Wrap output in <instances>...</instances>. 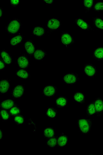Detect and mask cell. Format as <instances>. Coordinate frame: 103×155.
Listing matches in <instances>:
<instances>
[{
  "instance_id": "obj_1",
  "label": "cell",
  "mask_w": 103,
  "mask_h": 155,
  "mask_svg": "<svg viewBox=\"0 0 103 155\" xmlns=\"http://www.w3.org/2000/svg\"><path fill=\"white\" fill-rule=\"evenodd\" d=\"M92 120L87 118H80L77 121V126L80 132L84 134H89L92 126Z\"/></svg>"
},
{
  "instance_id": "obj_2",
  "label": "cell",
  "mask_w": 103,
  "mask_h": 155,
  "mask_svg": "<svg viewBox=\"0 0 103 155\" xmlns=\"http://www.w3.org/2000/svg\"><path fill=\"white\" fill-rule=\"evenodd\" d=\"M21 27V23L20 19L13 18L11 19L6 25L5 30L8 34L14 35L20 31Z\"/></svg>"
},
{
  "instance_id": "obj_3",
  "label": "cell",
  "mask_w": 103,
  "mask_h": 155,
  "mask_svg": "<svg viewBox=\"0 0 103 155\" xmlns=\"http://www.w3.org/2000/svg\"><path fill=\"white\" fill-rule=\"evenodd\" d=\"M61 25L60 21L56 18L49 19L47 22V28L49 31L52 32L59 29Z\"/></svg>"
},
{
  "instance_id": "obj_4",
  "label": "cell",
  "mask_w": 103,
  "mask_h": 155,
  "mask_svg": "<svg viewBox=\"0 0 103 155\" xmlns=\"http://www.w3.org/2000/svg\"><path fill=\"white\" fill-rule=\"evenodd\" d=\"M63 80L67 84L72 85L79 81V77L75 73H70L64 75L63 77Z\"/></svg>"
},
{
  "instance_id": "obj_5",
  "label": "cell",
  "mask_w": 103,
  "mask_h": 155,
  "mask_svg": "<svg viewBox=\"0 0 103 155\" xmlns=\"http://www.w3.org/2000/svg\"><path fill=\"white\" fill-rule=\"evenodd\" d=\"M17 62L19 67L23 69L27 68L29 66L30 61L28 56L22 54L17 58Z\"/></svg>"
},
{
  "instance_id": "obj_6",
  "label": "cell",
  "mask_w": 103,
  "mask_h": 155,
  "mask_svg": "<svg viewBox=\"0 0 103 155\" xmlns=\"http://www.w3.org/2000/svg\"><path fill=\"white\" fill-rule=\"evenodd\" d=\"M61 43L66 46H69L74 42L73 37L68 32L64 31L62 33L61 36Z\"/></svg>"
},
{
  "instance_id": "obj_7",
  "label": "cell",
  "mask_w": 103,
  "mask_h": 155,
  "mask_svg": "<svg viewBox=\"0 0 103 155\" xmlns=\"http://www.w3.org/2000/svg\"><path fill=\"white\" fill-rule=\"evenodd\" d=\"M24 48L26 52L30 56L33 55L35 52V44L34 42L31 40H28L25 42Z\"/></svg>"
},
{
  "instance_id": "obj_8",
  "label": "cell",
  "mask_w": 103,
  "mask_h": 155,
  "mask_svg": "<svg viewBox=\"0 0 103 155\" xmlns=\"http://www.w3.org/2000/svg\"><path fill=\"white\" fill-rule=\"evenodd\" d=\"M96 114L98 117L103 115V100L100 98H96L94 101Z\"/></svg>"
},
{
  "instance_id": "obj_9",
  "label": "cell",
  "mask_w": 103,
  "mask_h": 155,
  "mask_svg": "<svg viewBox=\"0 0 103 155\" xmlns=\"http://www.w3.org/2000/svg\"><path fill=\"white\" fill-rule=\"evenodd\" d=\"M23 39L24 36L22 34H17L11 38L9 41L10 45L11 47H16L21 43Z\"/></svg>"
},
{
  "instance_id": "obj_10",
  "label": "cell",
  "mask_w": 103,
  "mask_h": 155,
  "mask_svg": "<svg viewBox=\"0 0 103 155\" xmlns=\"http://www.w3.org/2000/svg\"><path fill=\"white\" fill-rule=\"evenodd\" d=\"M84 72L88 77L92 78L96 75V69L94 64H87L84 67Z\"/></svg>"
},
{
  "instance_id": "obj_11",
  "label": "cell",
  "mask_w": 103,
  "mask_h": 155,
  "mask_svg": "<svg viewBox=\"0 0 103 155\" xmlns=\"http://www.w3.org/2000/svg\"><path fill=\"white\" fill-rule=\"evenodd\" d=\"M56 92L55 87L53 85H47L43 89V93L47 97H51L54 96Z\"/></svg>"
},
{
  "instance_id": "obj_12",
  "label": "cell",
  "mask_w": 103,
  "mask_h": 155,
  "mask_svg": "<svg viewBox=\"0 0 103 155\" xmlns=\"http://www.w3.org/2000/svg\"><path fill=\"white\" fill-rule=\"evenodd\" d=\"M24 91V86L21 85L16 86L13 90L12 94L14 97L20 98L23 95Z\"/></svg>"
},
{
  "instance_id": "obj_13",
  "label": "cell",
  "mask_w": 103,
  "mask_h": 155,
  "mask_svg": "<svg viewBox=\"0 0 103 155\" xmlns=\"http://www.w3.org/2000/svg\"><path fill=\"white\" fill-rule=\"evenodd\" d=\"M75 23L77 26L82 30H89L90 28L89 24L82 18H77L76 19Z\"/></svg>"
},
{
  "instance_id": "obj_14",
  "label": "cell",
  "mask_w": 103,
  "mask_h": 155,
  "mask_svg": "<svg viewBox=\"0 0 103 155\" xmlns=\"http://www.w3.org/2000/svg\"><path fill=\"white\" fill-rule=\"evenodd\" d=\"M32 34L37 37H42L46 33V30L41 26H35L32 29Z\"/></svg>"
},
{
  "instance_id": "obj_15",
  "label": "cell",
  "mask_w": 103,
  "mask_h": 155,
  "mask_svg": "<svg viewBox=\"0 0 103 155\" xmlns=\"http://www.w3.org/2000/svg\"><path fill=\"white\" fill-rule=\"evenodd\" d=\"M1 55L4 62L8 65H10L12 62V56L10 54L5 50L1 51Z\"/></svg>"
},
{
  "instance_id": "obj_16",
  "label": "cell",
  "mask_w": 103,
  "mask_h": 155,
  "mask_svg": "<svg viewBox=\"0 0 103 155\" xmlns=\"http://www.w3.org/2000/svg\"><path fill=\"white\" fill-rule=\"evenodd\" d=\"M92 55L94 59L95 60H103V47H99L95 48L93 51Z\"/></svg>"
},
{
  "instance_id": "obj_17",
  "label": "cell",
  "mask_w": 103,
  "mask_h": 155,
  "mask_svg": "<svg viewBox=\"0 0 103 155\" xmlns=\"http://www.w3.org/2000/svg\"><path fill=\"white\" fill-rule=\"evenodd\" d=\"M47 53L46 51L42 49H37L35 51L34 54V59L40 61L43 60L46 57Z\"/></svg>"
},
{
  "instance_id": "obj_18",
  "label": "cell",
  "mask_w": 103,
  "mask_h": 155,
  "mask_svg": "<svg viewBox=\"0 0 103 155\" xmlns=\"http://www.w3.org/2000/svg\"><path fill=\"white\" fill-rule=\"evenodd\" d=\"M92 22L96 29L103 30V18L98 17H94L93 19Z\"/></svg>"
},
{
  "instance_id": "obj_19",
  "label": "cell",
  "mask_w": 103,
  "mask_h": 155,
  "mask_svg": "<svg viewBox=\"0 0 103 155\" xmlns=\"http://www.w3.org/2000/svg\"><path fill=\"white\" fill-rule=\"evenodd\" d=\"M0 91L1 93L4 94L8 91L10 85L8 81L6 80H2L0 83Z\"/></svg>"
},
{
  "instance_id": "obj_20",
  "label": "cell",
  "mask_w": 103,
  "mask_h": 155,
  "mask_svg": "<svg viewBox=\"0 0 103 155\" xmlns=\"http://www.w3.org/2000/svg\"><path fill=\"white\" fill-rule=\"evenodd\" d=\"M74 100L77 103H82L84 102L85 100V96L83 93L81 92L76 93L74 95Z\"/></svg>"
},
{
  "instance_id": "obj_21",
  "label": "cell",
  "mask_w": 103,
  "mask_h": 155,
  "mask_svg": "<svg viewBox=\"0 0 103 155\" xmlns=\"http://www.w3.org/2000/svg\"><path fill=\"white\" fill-rule=\"evenodd\" d=\"M96 114V111L94 102H92L88 105L87 114L88 117H93Z\"/></svg>"
},
{
  "instance_id": "obj_22",
  "label": "cell",
  "mask_w": 103,
  "mask_h": 155,
  "mask_svg": "<svg viewBox=\"0 0 103 155\" xmlns=\"http://www.w3.org/2000/svg\"><path fill=\"white\" fill-rule=\"evenodd\" d=\"M16 75L21 78L27 79L29 78L30 74L26 70L21 69L18 70L16 72Z\"/></svg>"
},
{
  "instance_id": "obj_23",
  "label": "cell",
  "mask_w": 103,
  "mask_h": 155,
  "mask_svg": "<svg viewBox=\"0 0 103 155\" xmlns=\"http://www.w3.org/2000/svg\"><path fill=\"white\" fill-rule=\"evenodd\" d=\"M43 134L45 138H52L55 135V130L52 128H46L44 130Z\"/></svg>"
},
{
  "instance_id": "obj_24",
  "label": "cell",
  "mask_w": 103,
  "mask_h": 155,
  "mask_svg": "<svg viewBox=\"0 0 103 155\" xmlns=\"http://www.w3.org/2000/svg\"><path fill=\"white\" fill-rule=\"evenodd\" d=\"M14 104V101L11 99L6 100L2 102L1 107L4 109H9L13 106Z\"/></svg>"
},
{
  "instance_id": "obj_25",
  "label": "cell",
  "mask_w": 103,
  "mask_h": 155,
  "mask_svg": "<svg viewBox=\"0 0 103 155\" xmlns=\"http://www.w3.org/2000/svg\"><path fill=\"white\" fill-rule=\"evenodd\" d=\"M68 142L67 137L65 135H61L58 139L57 143L59 146L63 147L66 145Z\"/></svg>"
},
{
  "instance_id": "obj_26",
  "label": "cell",
  "mask_w": 103,
  "mask_h": 155,
  "mask_svg": "<svg viewBox=\"0 0 103 155\" xmlns=\"http://www.w3.org/2000/svg\"><path fill=\"white\" fill-rule=\"evenodd\" d=\"M56 103L57 106L60 107H65L67 105V100L64 97H60L57 99Z\"/></svg>"
},
{
  "instance_id": "obj_27",
  "label": "cell",
  "mask_w": 103,
  "mask_h": 155,
  "mask_svg": "<svg viewBox=\"0 0 103 155\" xmlns=\"http://www.w3.org/2000/svg\"><path fill=\"white\" fill-rule=\"evenodd\" d=\"M94 11L98 12L103 11V1H100L96 2L93 6Z\"/></svg>"
},
{
  "instance_id": "obj_28",
  "label": "cell",
  "mask_w": 103,
  "mask_h": 155,
  "mask_svg": "<svg viewBox=\"0 0 103 155\" xmlns=\"http://www.w3.org/2000/svg\"><path fill=\"white\" fill-rule=\"evenodd\" d=\"M83 4L86 11L88 12L91 10L92 8L93 5V1L92 0H91V1L85 0V1H83Z\"/></svg>"
},
{
  "instance_id": "obj_29",
  "label": "cell",
  "mask_w": 103,
  "mask_h": 155,
  "mask_svg": "<svg viewBox=\"0 0 103 155\" xmlns=\"http://www.w3.org/2000/svg\"><path fill=\"white\" fill-rule=\"evenodd\" d=\"M47 115L49 118H54L56 117V113L54 109L49 108L47 110Z\"/></svg>"
},
{
  "instance_id": "obj_30",
  "label": "cell",
  "mask_w": 103,
  "mask_h": 155,
  "mask_svg": "<svg viewBox=\"0 0 103 155\" xmlns=\"http://www.w3.org/2000/svg\"><path fill=\"white\" fill-rule=\"evenodd\" d=\"M57 143L56 139L55 138H52L48 141L47 145L49 147H54L56 145Z\"/></svg>"
},
{
  "instance_id": "obj_31",
  "label": "cell",
  "mask_w": 103,
  "mask_h": 155,
  "mask_svg": "<svg viewBox=\"0 0 103 155\" xmlns=\"http://www.w3.org/2000/svg\"><path fill=\"white\" fill-rule=\"evenodd\" d=\"M2 119L4 120H7L9 118V115L8 112L5 110H2L1 112Z\"/></svg>"
},
{
  "instance_id": "obj_32",
  "label": "cell",
  "mask_w": 103,
  "mask_h": 155,
  "mask_svg": "<svg viewBox=\"0 0 103 155\" xmlns=\"http://www.w3.org/2000/svg\"><path fill=\"white\" fill-rule=\"evenodd\" d=\"M15 121L17 123L19 124H22L24 122V119L21 116H16L14 119Z\"/></svg>"
},
{
  "instance_id": "obj_33",
  "label": "cell",
  "mask_w": 103,
  "mask_h": 155,
  "mask_svg": "<svg viewBox=\"0 0 103 155\" xmlns=\"http://www.w3.org/2000/svg\"><path fill=\"white\" fill-rule=\"evenodd\" d=\"M20 112V110L17 107H12L10 111V113L13 115L18 114Z\"/></svg>"
},
{
  "instance_id": "obj_34",
  "label": "cell",
  "mask_w": 103,
  "mask_h": 155,
  "mask_svg": "<svg viewBox=\"0 0 103 155\" xmlns=\"http://www.w3.org/2000/svg\"><path fill=\"white\" fill-rule=\"evenodd\" d=\"M10 2L11 7L15 8L17 7L20 4V1L18 0H11L10 1Z\"/></svg>"
},
{
  "instance_id": "obj_35",
  "label": "cell",
  "mask_w": 103,
  "mask_h": 155,
  "mask_svg": "<svg viewBox=\"0 0 103 155\" xmlns=\"http://www.w3.org/2000/svg\"><path fill=\"white\" fill-rule=\"evenodd\" d=\"M5 67V65L4 61L2 60L0 61V69L1 70L4 69Z\"/></svg>"
},
{
  "instance_id": "obj_36",
  "label": "cell",
  "mask_w": 103,
  "mask_h": 155,
  "mask_svg": "<svg viewBox=\"0 0 103 155\" xmlns=\"http://www.w3.org/2000/svg\"><path fill=\"white\" fill-rule=\"evenodd\" d=\"M43 2L47 4H52L54 2V1H43Z\"/></svg>"
},
{
  "instance_id": "obj_37",
  "label": "cell",
  "mask_w": 103,
  "mask_h": 155,
  "mask_svg": "<svg viewBox=\"0 0 103 155\" xmlns=\"http://www.w3.org/2000/svg\"><path fill=\"white\" fill-rule=\"evenodd\" d=\"M1 17H2V16L3 15V11L2 8H1Z\"/></svg>"
},
{
  "instance_id": "obj_38",
  "label": "cell",
  "mask_w": 103,
  "mask_h": 155,
  "mask_svg": "<svg viewBox=\"0 0 103 155\" xmlns=\"http://www.w3.org/2000/svg\"><path fill=\"white\" fill-rule=\"evenodd\" d=\"M1 134V139L3 137L2 133L1 130V134Z\"/></svg>"
}]
</instances>
